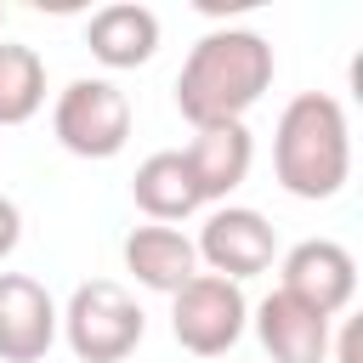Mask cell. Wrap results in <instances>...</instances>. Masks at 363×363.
Masks as SVG:
<instances>
[{"label": "cell", "instance_id": "cell-1", "mask_svg": "<svg viewBox=\"0 0 363 363\" xmlns=\"http://www.w3.org/2000/svg\"><path fill=\"white\" fill-rule=\"evenodd\" d=\"M272 85V45L255 28H210L182 74H176V108L193 130L204 125H244V113Z\"/></svg>", "mask_w": 363, "mask_h": 363}, {"label": "cell", "instance_id": "cell-2", "mask_svg": "<svg viewBox=\"0 0 363 363\" xmlns=\"http://www.w3.org/2000/svg\"><path fill=\"white\" fill-rule=\"evenodd\" d=\"M278 187L295 199H335L352 176V130L346 108L323 91H301L278 113V142H272Z\"/></svg>", "mask_w": 363, "mask_h": 363}, {"label": "cell", "instance_id": "cell-3", "mask_svg": "<svg viewBox=\"0 0 363 363\" xmlns=\"http://www.w3.org/2000/svg\"><path fill=\"white\" fill-rule=\"evenodd\" d=\"M68 346L79 363H125L142 335H147V318L136 306V295L113 278H91L68 295V312H57Z\"/></svg>", "mask_w": 363, "mask_h": 363}, {"label": "cell", "instance_id": "cell-4", "mask_svg": "<svg viewBox=\"0 0 363 363\" xmlns=\"http://www.w3.org/2000/svg\"><path fill=\"white\" fill-rule=\"evenodd\" d=\"M51 130L74 159H113L130 142V96L113 79H74L51 108Z\"/></svg>", "mask_w": 363, "mask_h": 363}, {"label": "cell", "instance_id": "cell-5", "mask_svg": "<svg viewBox=\"0 0 363 363\" xmlns=\"http://www.w3.org/2000/svg\"><path fill=\"white\" fill-rule=\"evenodd\" d=\"M170 301H176L170 306V335H176L182 352H193V357H227L238 346L244 318H250V301H244L238 284H227L216 272H199Z\"/></svg>", "mask_w": 363, "mask_h": 363}, {"label": "cell", "instance_id": "cell-6", "mask_svg": "<svg viewBox=\"0 0 363 363\" xmlns=\"http://www.w3.org/2000/svg\"><path fill=\"white\" fill-rule=\"evenodd\" d=\"M193 255H199L216 278L244 284V278H255V272H267V267H272L278 238H272V221H267L261 210L227 204V210H216V216L204 221V233H199Z\"/></svg>", "mask_w": 363, "mask_h": 363}, {"label": "cell", "instance_id": "cell-7", "mask_svg": "<svg viewBox=\"0 0 363 363\" xmlns=\"http://www.w3.org/2000/svg\"><path fill=\"white\" fill-rule=\"evenodd\" d=\"M278 272H284L278 289H284L289 301L312 306L318 318H335V312L352 306V295H357V261H352V250H340L335 238H306V244H295Z\"/></svg>", "mask_w": 363, "mask_h": 363}, {"label": "cell", "instance_id": "cell-8", "mask_svg": "<svg viewBox=\"0 0 363 363\" xmlns=\"http://www.w3.org/2000/svg\"><path fill=\"white\" fill-rule=\"evenodd\" d=\"M57 340V306L28 272H0V357L40 363Z\"/></svg>", "mask_w": 363, "mask_h": 363}, {"label": "cell", "instance_id": "cell-9", "mask_svg": "<svg viewBox=\"0 0 363 363\" xmlns=\"http://www.w3.org/2000/svg\"><path fill=\"white\" fill-rule=\"evenodd\" d=\"M255 335H261L272 363H323L329 357V318H318L312 306L289 301L284 289H272L255 306Z\"/></svg>", "mask_w": 363, "mask_h": 363}, {"label": "cell", "instance_id": "cell-10", "mask_svg": "<svg viewBox=\"0 0 363 363\" xmlns=\"http://www.w3.org/2000/svg\"><path fill=\"white\" fill-rule=\"evenodd\" d=\"M182 159H187V170H193L199 199L210 204V199H227V193L250 176L255 142H250L244 125H204V130H193V142L182 147Z\"/></svg>", "mask_w": 363, "mask_h": 363}, {"label": "cell", "instance_id": "cell-11", "mask_svg": "<svg viewBox=\"0 0 363 363\" xmlns=\"http://www.w3.org/2000/svg\"><path fill=\"white\" fill-rule=\"evenodd\" d=\"M85 45L102 68H136L159 51V17L136 0H119V6H102L91 11L85 23Z\"/></svg>", "mask_w": 363, "mask_h": 363}, {"label": "cell", "instance_id": "cell-12", "mask_svg": "<svg viewBox=\"0 0 363 363\" xmlns=\"http://www.w3.org/2000/svg\"><path fill=\"white\" fill-rule=\"evenodd\" d=\"M125 267L136 272L142 289H159V295H176L187 278H199V255H193V238H182L176 227H136L125 238Z\"/></svg>", "mask_w": 363, "mask_h": 363}, {"label": "cell", "instance_id": "cell-13", "mask_svg": "<svg viewBox=\"0 0 363 363\" xmlns=\"http://www.w3.org/2000/svg\"><path fill=\"white\" fill-rule=\"evenodd\" d=\"M130 199H136V210L147 216V221H182V216H193L204 199H199V187H193V170H187V159L176 153V147H164V153H147L142 164H136V176H130Z\"/></svg>", "mask_w": 363, "mask_h": 363}, {"label": "cell", "instance_id": "cell-14", "mask_svg": "<svg viewBox=\"0 0 363 363\" xmlns=\"http://www.w3.org/2000/svg\"><path fill=\"white\" fill-rule=\"evenodd\" d=\"M40 102H45V62H40V51L0 40V125L34 119Z\"/></svg>", "mask_w": 363, "mask_h": 363}, {"label": "cell", "instance_id": "cell-15", "mask_svg": "<svg viewBox=\"0 0 363 363\" xmlns=\"http://www.w3.org/2000/svg\"><path fill=\"white\" fill-rule=\"evenodd\" d=\"M17 238H23V216H17V204L0 193V261L17 250Z\"/></svg>", "mask_w": 363, "mask_h": 363}, {"label": "cell", "instance_id": "cell-16", "mask_svg": "<svg viewBox=\"0 0 363 363\" xmlns=\"http://www.w3.org/2000/svg\"><path fill=\"white\" fill-rule=\"evenodd\" d=\"M340 363H363V323L352 318L346 335H340Z\"/></svg>", "mask_w": 363, "mask_h": 363}, {"label": "cell", "instance_id": "cell-17", "mask_svg": "<svg viewBox=\"0 0 363 363\" xmlns=\"http://www.w3.org/2000/svg\"><path fill=\"white\" fill-rule=\"evenodd\" d=\"M0 17H6V11H0Z\"/></svg>", "mask_w": 363, "mask_h": 363}]
</instances>
